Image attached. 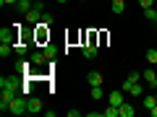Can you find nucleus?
Instances as JSON below:
<instances>
[{"label":"nucleus","instance_id":"obj_1","mask_svg":"<svg viewBox=\"0 0 157 117\" xmlns=\"http://www.w3.org/2000/svg\"><path fill=\"white\" fill-rule=\"evenodd\" d=\"M18 34H21V23H13V26H3L0 29V42L3 44H16Z\"/></svg>","mask_w":157,"mask_h":117},{"label":"nucleus","instance_id":"obj_2","mask_svg":"<svg viewBox=\"0 0 157 117\" xmlns=\"http://www.w3.org/2000/svg\"><path fill=\"white\" fill-rule=\"evenodd\" d=\"M21 76L24 73H16V76H3L0 78V89H16V91H21Z\"/></svg>","mask_w":157,"mask_h":117},{"label":"nucleus","instance_id":"obj_3","mask_svg":"<svg viewBox=\"0 0 157 117\" xmlns=\"http://www.w3.org/2000/svg\"><path fill=\"white\" fill-rule=\"evenodd\" d=\"M42 13H45V3L37 0V3L32 5V11L26 13V21H29V23H39V21H42Z\"/></svg>","mask_w":157,"mask_h":117},{"label":"nucleus","instance_id":"obj_4","mask_svg":"<svg viewBox=\"0 0 157 117\" xmlns=\"http://www.w3.org/2000/svg\"><path fill=\"white\" fill-rule=\"evenodd\" d=\"M34 39H37L39 44H47L50 42V29H47V23H34Z\"/></svg>","mask_w":157,"mask_h":117},{"label":"nucleus","instance_id":"obj_5","mask_svg":"<svg viewBox=\"0 0 157 117\" xmlns=\"http://www.w3.org/2000/svg\"><path fill=\"white\" fill-rule=\"evenodd\" d=\"M26 104H29V96L18 94L16 99L11 101V115H24V112H26Z\"/></svg>","mask_w":157,"mask_h":117},{"label":"nucleus","instance_id":"obj_6","mask_svg":"<svg viewBox=\"0 0 157 117\" xmlns=\"http://www.w3.org/2000/svg\"><path fill=\"white\" fill-rule=\"evenodd\" d=\"M29 47H32V39H18L16 44H13V50H16L18 57H24V55L29 52Z\"/></svg>","mask_w":157,"mask_h":117},{"label":"nucleus","instance_id":"obj_7","mask_svg":"<svg viewBox=\"0 0 157 117\" xmlns=\"http://www.w3.org/2000/svg\"><path fill=\"white\" fill-rule=\"evenodd\" d=\"M26 112H29V115H37V112H42V101H39L37 96H29V104H26Z\"/></svg>","mask_w":157,"mask_h":117},{"label":"nucleus","instance_id":"obj_8","mask_svg":"<svg viewBox=\"0 0 157 117\" xmlns=\"http://www.w3.org/2000/svg\"><path fill=\"white\" fill-rule=\"evenodd\" d=\"M141 78H144L147 83H149L152 89H155V86H157V70H155V65H152L149 70H144V73H141Z\"/></svg>","mask_w":157,"mask_h":117},{"label":"nucleus","instance_id":"obj_9","mask_svg":"<svg viewBox=\"0 0 157 117\" xmlns=\"http://www.w3.org/2000/svg\"><path fill=\"white\" fill-rule=\"evenodd\" d=\"M121 89H123L126 94H131V96H141V91H144V89H141L139 83H128V81H126V83L121 86Z\"/></svg>","mask_w":157,"mask_h":117},{"label":"nucleus","instance_id":"obj_10","mask_svg":"<svg viewBox=\"0 0 157 117\" xmlns=\"http://www.w3.org/2000/svg\"><path fill=\"white\" fill-rule=\"evenodd\" d=\"M32 65H34L32 60H24V57H21V60L16 62V73H24V76H29V73H32Z\"/></svg>","mask_w":157,"mask_h":117},{"label":"nucleus","instance_id":"obj_11","mask_svg":"<svg viewBox=\"0 0 157 117\" xmlns=\"http://www.w3.org/2000/svg\"><path fill=\"white\" fill-rule=\"evenodd\" d=\"M81 52H84L86 60H94L97 57V44H81Z\"/></svg>","mask_w":157,"mask_h":117},{"label":"nucleus","instance_id":"obj_12","mask_svg":"<svg viewBox=\"0 0 157 117\" xmlns=\"http://www.w3.org/2000/svg\"><path fill=\"white\" fill-rule=\"evenodd\" d=\"M123 94H126L123 89H121V91H113V94H110V104L113 107H121V104H123Z\"/></svg>","mask_w":157,"mask_h":117},{"label":"nucleus","instance_id":"obj_13","mask_svg":"<svg viewBox=\"0 0 157 117\" xmlns=\"http://www.w3.org/2000/svg\"><path fill=\"white\" fill-rule=\"evenodd\" d=\"M42 47H45V50H42V52H45L47 62H50V60H55V55H58V47H52L50 42H47V44H42Z\"/></svg>","mask_w":157,"mask_h":117},{"label":"nucleus","instance_id":"obj_14","mask_svg":"<svg viewBox=\"0 0 157 117\" xmlns=\"http://www.w3.org/2000/svg\"><path fill=\"white\" fill-rule=\"evenodd\" d=\"M118 112H121V117H134V107H131L128 101H123V104L118 107Z\"/></svg>","mask_w":157,"mask_h":117},{"label":"nucleus","instance_id":"obj_15","mask_svg":"<svg viewBox=\"0 0 157 117\" xmlns=\"http://www.w3.org/2000/svg\"><path fill=\"white\" fill-rule=\"evenodd\" d=\"M86 81H89V86H102V76L97 70H92L89 76H86Z\"/></svg>","mask_w":157,"mask_h":117},{"label":"nucleus","instance_id":"obj_16","mask_svg":"<svg viewBox=\"0 0 157 117\" xmlns=\"http://www.w3.org/2000/svg\"><path fill=\"white\" fill-rule=\"evenodd\" d=\"M32 62H34V65H45V62H47L45 52H32Z\"/></svg>","mask_w":157,"mask_h":117},{"label":"nucleus","instance_id":"obj_17","mask_svg":"<svg viewBox=\"0 0 157 117\" xmlns=\"http://www.w3.org/2000/svg\"><path fill=\"white\" fill-rule=\"evenodd\" d=\"M32 5H34L32 0H18V3H16V8H18L21 13H29V11H32Z\"/></svg>","mask_w":157,"mask_h":117},{"label":"nucleus","instance_id":"obj_18","mask_svg":"<svg viewBox=\"0 0 157 117\" xmlns=\"http://www.w3.org/2000/svg\"><path fill=\"white\" fill-rule=\"evenodd\" d=\"M110 5H113V13H123L126 11V0H113Z\"/></svg>","mask_w":157,"mask_h":117},{"label":"nucleus","instance_id":"obj_19","mask_svg":"<svg viewBox=\"0 0 157 117\" xmlns=\"http://www.w3.org/2000/svg\"><path fill=\"white\" fill-rule=\"evenodd\" d=\"M147 62H149V65H157V47L147 50Z\"/></svg>","mask_w":157,"mask_h":117},{"label":"nucleus","instance_id":"obj_20","mask_svg":"<svg viewBox=\"0 0 157 117\" xmlns=\"http://www.w3.org/2000/svg\"><path fill=\"white\" fill-rule=\"evenodd\" d=\"M11 52H16V50H13V44H3V42H0V57H8Z\"/></svg>","mask_w":157,"mask_h":117},{"label":"nucleus","instance_id":"obj_21","mask_svg":"<svg viewBox=\"0 0 157 117\" xmlns=\"http://www.w3.org/2000/svg\"><path fill=\"white\" fill-rule=\"evenodd\" d=\"M118 115H121V112H118V107H107V109H102V117H118Z\"/></svg>","mask_w":157,"mask_h":117},{"label":"nucleus","instance_id":"obj_22","mask_svg":"<svg viewBox=\"0 0 157 117\" xmlns=\"http://www.w3.org/2000/svg\"><path fill=\"white\" fill-rule=\"evenodd\" d=\"M92 99H102V96H105V91H102V86H92Z\"/></svg>","mask_w":157,"mask_h":117},{"label":"nucleus","instance_id":"obj_23","mask_svg":"<svg viewBox=\"0 0 157 117\" xmlns=\"http://www.w3.org/2000/svg\"><path fill=\"white\" fill-rule=\"evenodd\" d=\"M155 16H157V8H155V5H152V8H144V18L155 21Z\"/></svg>","mask_w":157,"mask_h":117},{"label":"nucleus","instance_id":"obj_24","mask_svg":"<svg viewBox=\"0 0 157 117\" xmlns=\"http://www.w3.org/2000/svg\"><path fill=\"white\" fill-rule=\"evenodd\" d=\"M126 81H128V83H139V81H141V73H136V70H131V76L126 78Z\"/></svg>","mask_w":157,"mask_h":117},{"label":"nucleus","instance_id":"obj_25","mask_svg":"<svg viewBox=\"0 0 157 117\" xmlns=\"http://www.w3.org/2000/svg\"><path fill=\"white\" fill-rule=\"evenodd\" d=\"M155 104H157V96H144V107L147 109H152Z\"/></svg>","mask_w":157,"mask_h":117},{"label":"nucleus","instance_id":"obj_26","mask_svg":"<svg viewBox=\"0 0 157 117\" xmlns=\"http://www.w3.org/2000/svg\"><path fill=\"white\" fill-rule=\"evenodd\" d=\"M42 23H47V26H52V13H42Z\"/></svg>","mask_w":157,"mask_h":117},{"label":"nucleus","instance_id":"obj_27","mask_svg":"<svg viewBox=\"0 0 157 117\" xmlns=\"http://www.w3.org/2000/svg\"><path fill=\"white\" fill-rule=\"evenodd\" d=\"M155 3H157V0H139V5H141V8H152Z\"/></svg>","mask_w":157,"mask_h":117},{"label":"nucleus","instance_id":"obj_28","mask_svg":"<svg viewBox=\"0 0 157 117\" xmlns=\"http://www.w3.org/2000/svg\"><path fill=\"white\" fill-rule=\"evenodd\" d=\"M18 0H0V5H16Z\"/></svg>","mask_w":157,"mask_h":117},{"label":"nucleus","instance_id":"obj_29","mask_svg":"<svg viewBox=\"0 0 157 117\" xmlns=\"http://www.w3.org/2000/svg\"><path fill=\"white\" fill-rule=\"evenodd\" d=\"M149 115H152V117H157V104H155V107L149 109Z\"/></svg>","mask_w":157,"mask_h":117},{"label":"nucleus","instance_id":"obj_30","mask_svg":"<svg viewBox=\"0 0 157 117\" xmlns=\"http://www.w3.org/2000/svg\"><path fill=\"white\" fill-rule=\"evenodd\" d=\"M55 3H66V0H55Z\"/></svg>","mask_w":157,"mask_h":117},{"label":"nucleus","instance_id":"obj_31","mask_svg":"<svg viewBox=\"0 0 157 117\" xmlns=\"http://www.w3.org/2000/svg\"><path fill=\"white\" fill-rule=\"evenodd\" d=\"M155 23H157V16H155Z\"/></svg>","mask_w":157,"mask_h":117},{"label":"nucleus","instance_id":"obj_32","mask_svg":"<svg viewBox=\"0 0 157 117\" xmlns=\"http://www.w3.org/2000/svg\"><path fill=\"white\" fill-rule=\"evenodd\" d=\"M155 8H157V3H155Z\"/></svg>","mask_w":157,"mask_h":117},{"label":"nucleus","instance_id":"obj_33","mask_svg":"<svg viewBox=\"0 0 157 117\" xmlns=\"http://www.w3.org/2000/svg\"><path fill=\"white\" fill-rule=\"evenodd\" d=\"M155 70H157V68H155Z\"/></svg>","mask_w":157,"mask_h":117},{"label":"nucleus","instance_id":"obj_34","mask_svg":"<svg viewBox=\"0 0 157 117\" xmlns=\"http://www.w3.org/2000/svg\"><path fill=\"white\" fill-rule=\"evenodd\" d=\"M155 96H157V94H155Z\"/></svg>","mask_w":157,"mask_h":117}]
</instances>
